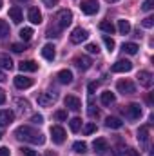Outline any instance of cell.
I'll return each instance as SVG.
<instances>
[{
    "mask_svg": "<svg viewBox=\"0 0 154 156\" xmlns=\"http://www.w3.org/2000/svg\"><path fill=\"white\" fill-rule=\"evenodd\" d=\"M109 2H118V0H109Z\"/></svg>",
    "mask_w": 154,
    "mask_h": 156,
    "instance_id": "cell-51",
    "label": "cell"
},
{
    "mask_svg": "<svg viewBox=\"0 0 154 156\" xmlns=\"http://www.w3.org/2000/svg\"><path fill=\"white\" fill-rule=\"evenodd\" d=\"M116 89L121 93V94H134L136 93V85L131 82V80H120L118 83H116Z\"/></svg>",
    "mask_w": 154,
    "mask_h": 156,
    "instance_id": "cell-4",
    "label": "cell"
},
{
    "mask_svg": "<svg viewBox=\"0 0 154 156\" xmlns=\"http://www.w3.org/2000/svg\"><path fill=\"white\" fill-rule=\"evenodd\" d=\"M138 82H140V85L142 87H151L152 85V73H149V71H140L138 73Z\"/></svg>",
    "mask_w": 154,
    "mask_h": 156,
    "instance_id": "cell-11",
    "label": "cell"
},
{
    "mask_svg": "<svg viewBox=\"0 0 154 156\" xmlns=\"http://www.w3.org/2000/svg\"><path fill=\"white\" fill-rule=\"evenodd\" d=\"M123 115L129 118V120H138L142 116V107L140 104H129L125 109H123Z\"/></svg>",
    "mask_w": 154,
    "mask_h": 156,
    "instance_id": "cell-5",
    "label": "cell"
},
{
    "mask_svg": "<svg viewBox=\"0 0 154 156\" xmlns=\"http://www.w3.org/2000/svg\"><path fill=\"white\" fill-rule=\"evenodd\" d=\"M56 102V93H40L38 94V105L42 107H49V105H53Z\"/></svg>",
    "mask_w": 154,
    "mask_h": 156,
    "instance_id": "cell-7",
    "label": "cell"
},
{
    "mask_svg": "<svg viewBox=\"0 0 154 156\" xmlns=\"http://www.w3.org/2000/svg\"><path fill=\"white\" fill-rule=\"evenodd\" d=\"M7 35H9V24L5 20H0V38H4Z\"/></svg>",
    "mask_w": 154,
    "mask_h": 156,
    "instance_id": "cell-31",
    "label": "cell"
},
{
    "mask_svg": "<svg viewBox=\"0 0 154 156\" xmlns=\"http://www.w3.org/2000/svg\"><path fill=\"white\" fill-rule=\"evenodd\" d=\"M142 26H143V27H147V29H151V27L154 26V18H152V16H145V18H143V22H142Z\"/></svg>",
    "mask_w": 154,
    "mask_h": 156,
    "instance_id": "cell-36",
    "label": "cell"
},
{
    "mask_svg": "<svg viewBox=\"0 0 154 156\" xmlns=\"http://www.w3.org/2000/svg\"><path fill=\"white\" fill-rule=\"evenodd\" d=\"M18 69H20L22 73H35V71L38 69V64H37L35 60H26V62H20V64H18Z\"/></svg>",
    "mask_w": 154,
    "mask_h": 156,
    "instance_id": "cell-12",
    "label": "cell"
},
{
    "mask_svg": "<svg viewBox=\"0 0 154 156\" xmlns=\"http://www.w3.org/2000/svg\"><path fill=\"white\" fill-rule=\"evenodd\" d=\"M16 104L20 105V109H22V111H26V109L29 107V102H27V100H16Z\"/></svg>",
    "mask_w": 154,
    "mask_h": 156,
    "instance_id": "cell-42",
    "label": "cell"
},
{
    "mask_svg": "<svg viewBox=\"0 0 154 156\" xmlns=\"http://www.w3.org/2000/svg\"><path fill=\"white\" fill-rule=\"evenodd\" d=\"M13 67V60L9 58V55H0V69H11Z\"/></svg>",
    "mask_w": 154,
    "mask_h": 156,
    "instance_id": "cell-26",
    "label": "cell"
},
{
    "mask_svg": "<svg viewBox=\"0 0 154 156\" xmlns=\"http://www.w3.org/2000/svg\"><path fill=\"white\" fill-rule=\"evenodd\" d=\"M54 26H58L60 29H65L69 24H71V20H73V13L69 11V9H62V11H58L56 13V16H54Z\"/></svg>",
    "mask_w": 154,
    "mask_h": 156,
    "instance_id": "cell-2",
    "label": "cell"
},
{
    "mask_svg": "<svg viewBox=\"0 0 154 156\" xmlns=\"http://www.w3.org/2000/svg\"><path fill=\"white\" fill-rule=\"evenodd\" d=\"M96 87H98V83H96V82H91V83H89V94H93V93L96 91Z\"/></svg>",
    "mask_w": 154,
    "mask_h": 156,
    "instance_id": "cell-45",
    "label": "cell"
},
{
    "mask_svg": "<svg viewBox=\"0 0 154 156\" xmlns=\"http://www.w3.org/2000/svg\"><path fill=\"white\" fill-rule=\"evenodd\" d=\"M118 31H120L121 35H129V31H131V24H129L127 20H118Z\"/></svg>",
    "mask_w": 154,
    "mask_h": 156,
    "instance_id": "cell-27",
    "label": "cell"
},
{
    "mask_svg": "<svg viewBox=\"0 0 154 156\" xmlns=\"http://www.w3.org/2000/svg\"><path fill=\"white\" fill-rule=\"evenodd\" d=\"M105 125H107L109 129H120V127L123 125V122H121L120 118H116V116H109L107 120H105Z\"/></svg>",
    "mask_w": 154,
    "mask_h": 156,
    "instance_id": "cell-22",
    "label": "cell"
},
{
    "mask_svg": "<svg viewBox=\"0 0 154 156\" xmlns=\"http://www.w3.org/2000/svg\"><path fill=\"white\" fill-rule=\"evenodd\" d=\"M75 66H76L78 69H82V71H87L93 66V60L89 56H76L75 58Z\"/></svg>",
    "mask_w": 154,
    "mask_h": 156,
    "instance_id": "cell-15",
    "label": "cell"
},
{
    "mask_svg": "<svg viewBox=\"0 0 154 156\" xmlns=\"http://www.w3.org/2000/svg\"><path fill=\"white\" fill-rule=\"evenodd\" d=\"M18 2H29V0H18Z\"/></svg>",
    "mask_w": 154,
    "mask_h": 156,
    "instance_id": "cell-50",
    "label": "cell"
},
{
    "mask_svg": "<svg viewBox=\"0 0 154 156\" xmlns=\"http://www.w3.org/2000/svg\"><path fill=\"white\" fill-rule=\"evenodd\" d=\"M47 156H54V154H53V153H47Z\"/></svg>",
    "mask_w": 154,
    "mask_h": 156,
    "instance_id": "cell-49",
    "label": "cell"
},
{
    "mask_svg": "<svg viewBox=\"0 0 154 156\" xmlns=\"http://www.w3.org/2000/svg\"><path fill=\"white\" fill-rule=\"evenodd\" d=\"M100 29H102L103 33H107V35H113V33H114V31H116L114 24H111V22H107V20L100 24Z\"/></svg>",
    "mask_w": 154,
    "mask_h": 156,
    "instance_id": "cell-28",
    "label": "cell"
},
{
    "mask_svg": "<svg viewBox=\"0 0 154 156\" xmlns=\"http://www.w3.org/2000/svg\"><path fill=\"white\" fill-rule=\"evenodd\" d=\"M0 138H2V133H0Z\"/></svg>",
    "mask_w": 154,
    "mask_h": 156,
    "instance_id": "cell-53",
    "label": "cell"
},
{
    "mask_svg": "<svg viewBox=\"0 0 154 156\" xmlns=\"http://www.w3.org/2000/svg\"><path fill=\"white\" fill-rule=\"evenodd\" d=\"M54 118L56 120H67V113L65 111H56L54 113Z\"/></svg>",
    "mask_w": 154,
    "mask_h": 156,
    "instance_id": "cell-40",
    "label": "cell"
},
{
    "mask_svg": "<svg viewBox=\"0 0 154 156\" xmlns=\"http://www.w3.org/2000/svg\"><path fill=\"white\" fill-rule=\"evenodd\" d=\"M0 7H2V0H0Z\"/></svg>",
    "mask_w": 154,
    "mask_h": 156,
    "instance_id": "cell-52",
    "label": "cell"
},
{
    "mask_svg": "<svg viewBox=\"0 0 154 156\" xmlns=\"http://www.w3.org/2000/svg\"><path fill=\"white\" fill-rule=\"evenodd\" d=\"M31 122L37 123V125H40V123H44V116H42V115H33V116H31Z\"/></svg>",
    "mask_w": 154,
    "mask_h": 156,
    "instance_id": "cell-39",
    "label": "cell"
},
{
    "mask_svg": "<svg viewBox=\"0 0 154 156\" xmlns=\"http://www.w3.org/2000/svg\"><path fill=\"white\" fill-rule=\"evenodd\" d=\"M73 149H75L76 153H80V154H85V153H87V144H85V142H75Z\"/></svg>",
    "mask_w": 154,
    "mask_h": 156,
    "instance_id": "cell-30",
    "label": "cell"
},
{
    "mask_svg": "<svg viewBox=\"0 0 154 156\" xmlns=\"http://www.w3.org/2000/svg\"><path fill=\"white\" fill-rule=\"evenodd\" d=\"M152 7H154V0H145V2H143V5H142V9H143V11H151Z\"/></svg>",
    "mask_w": 154,
    "mask_h": 156,
    "instance_id": "cell-38",
    "label": "cell"
},
{
    "mask_svg": "<svg viewBox=\"0 0 154 156\" xmlns=\"http://www.w3.org/2000/svg\"><path fill=\"white\" fill-rule=\"evenodd\" d=\"M2 104H5V93H4V89H0V105Z\"/></svg>",
    "mask_w": 154,
    "mask_h": 156,
    "instance_id": "cell-47",
    "label": "cell"
},
{
    "mask_svg": "<svg viewBox=\"0 0 154 156\" xmlns=\"http://www.w3.org/2000/svg\"><path fill=\"white\" fill-rule=\"evenodd\" d=\"M20 38L24 40V42H29V40L33 38V29H31V27H24V29H20Z\"/></svg>",
    "mask_w": 154,
    "mask_h": 156,
    "instance_id": "cell-29",
    "label": "cell"
},
{
    "mask_svg": "<svg viewBox=\"0 0 154 156\" xmlns=\"http://www.w3.org/2000/svg\"><path fill=\"white\" fill-rule=\"evenodd\" d=\"M69 127H71V131H73V133H78V131H80V127H82V120H80V118H73V120L69 122Z\"/></svg>",
    "mask_w": 154,
    "mask_h": 156,
    "instance_id": "cell-32",
    "label": "cell"
},
{
    "mask_svg": "<svg viewBox=\"0 0 154 156\" xmlns=\"http://www.w3.org/2000/svg\"><path fill=\"white\" fill-rule=\"evenodd\" d=\"M121 49H123V53H127V55H136L140 47H138L134 42H127V44H123V45H121Z\"/></svg>",
    "mask_w": 154,
    "mask_h": 156,
    "instance_id": "cell-23",
    "label": "cell"
},
{
    "mask_svg": "<svg viewBox=\"0 0 154 156\" xmlns=\"http://www.w3.org/2000/svg\"><path fill=\"white\" fill-rule=\"evenodd\" d=\"M42 2H44V5H47V7H53V5L58 4V0H42Z\"/></svg>",
    "mask_w": 154,
    "mask_h": 156,
    "instance_id": "cell-43",
    "label": "cell"
},
{
    "mask_svg": "<svg viewBox=\"0 0 154 156\" xmlns=\"http://www.w3.org/2000/svg\"><path fill=\"white\" fill-rule=\"evenodd\" d=\"M9 18L15 22V24H20L22 20H24V15H22V9L18 7V5H13L11 9H9Z\"/></svg>",
    "mask_w": 154,
    "mask_h": 156,
    "instance_id": "cell-18",
    "label": "cell"
},
{
    "mask_svg": "<svg viewBox=\"0 0 154 156\" xmlns=\"http://www.w3.org/2000/svg\"><path fill=\"white\" fill-rule=\"evenodd\" d=\"M51 138H53V142L54 144H64L65 142V131H64V127H60V125H53L51 127Z\"/></svg>",
    "mask_w": 154,
    "mask_h": 156,
    "instance_id": "cell-6",
    "label": "cell"
},
{
    "mask_svg": "<svg viewBox=\"0 0 154 156\" xmlns=\"http://www.w3.org/2000/svg\"><path fill=\"white\" fill-rule=\"evenodd\" d=\"M96 131V125L91 122V123H87L85 127H83V134H91V133H94Z\"/></svg>",
    "mask_w": 154,
    "mask_h": 156,
    "instance_id": "cell-37",
    "label": "cell"
},
{
    "mask_svg": "<svg viewBox=\"0 0 154 156\" xmlns=\"http://www.w3.org/2000/svg\"><path fill=\"white\" fill-rule=\"evenodd\" d=\"M89 116H98V109H94V105H89Z\"/></svg>",
    "mask_w": 154,
    "mask_h": 156,
    "instance_id": "cell-44",
    "label": "cell"
},
{
    "mask_svg": "<svg viewBox=\"0 0 154 156\" xmlns=\"http://www.w3.org/2000/svg\"><path fill=\"white\" fill-rule=\"evenodd\" d=\"M11 49H13L15 53H22V51H24L26 47H24L22 44H13V45H11Z\"/></svg>",
    "mask_w": 154,
    "mask_h": 156,
    "instance_id": "cell-41",
    "label": "cell"
},
{
    "mask_svg": "<svg viewBox=\"0 0 154 156\" xmlns=\"http://www.w3.org/2000/svg\"><path fill=\"white\" fill-rule=\"evenodd\" d=\"M20 151H22V156H40L38 151H33V149H29V147H22Z\"/></svg>",
    "mask_w": 154,
    "mask_h": 156,
    "instance_id": "cell-34",
    "label": "cell"
},
{
    "mask_svg": "<svg viewBox=\"0 0 154 156\" xmlns=\"http://www.w3.org/2000/svg\"><path fill=\"white\" fill-rule=\"evenodd\" d=\"M4 80H5V73L0 69V82H4Z\"/></svg>",
    "mask_w": 154,
    "mask_h": 156,
    "instance_id": "cell-48",
    "label": "cell"
},
{
    "mask_svg": "<svg viewBox=\"0 0 154 156\" xmlns=\"http://www.w3.org/2000/svg\"><path fill=\"white\" fill-rule=\"evenodd\" d=\"M64 104H65V107L71 109V111H80V109H82V102H80V98L71 96V94L64 98Z\"/></svg>",
    "mask_w": 154,
    "mask_h": 156,
    "instance_id": "cell-10",
    "label": "cell"
},
{
    "mask_svg": "<svg viewBox=\"0 0 154 156\" xmlns=\"http://www.w3.org/2000/svg\"><path fill=\"white\" fill-rule=\"evenodd\" d=\"M89 37V33L85 31V29H82V27H76L73 33H71V42L73 44H82V42H85Z\"/></svg>",
    "mask_w": 154,
    "mask_h": 156,
    "instance_id": "cell-9",
    "label": "cell"
},
{
    "mask_svg": "<svg viewBox=\"0 0 154 156\" xmlns=\"http://www.w3.org/2000/svg\"><path fill=\"white\" fill-rule=\"evenodd\" d=\"M114 156H140V151H134V149H116Z\"/></svg>",
    "mask_w": 154,
    "mask_h": 156,
    "instance_id": "cell-25",
    "label": "cell"
},
{
    "mask_svg": "<svg viewBox=\"0 0 154 156\" xmlns=\"http://www.w3.org/2000/svg\"><path fill=\"white\" fill-rule=\"evenodd\" d=\"M80 7H82V13H85V15H94V13L100 11L98 0H82Z\"/></svg>",
    "mask_w": 154,
    "mask_h": 156,
    "instance_id": "cell-3",
    "label": "cell"
},
{
    "mask_svg": "<svg viewBox=\"0 0 154 156\" xmlns=\"http://www.w3.org/2000/svg\"><path fill=\"white\" fill-rule=\"evenodd\" d=\"M103 44H105V45H107V51H109V53H113V51H114V40L111 38V37H103Z\"/></svg>",
    "mask_w": 154,
    "mask_h": 156,
    "instance_id": "cell-33",
    "label": "cell"
},
{
    "mask_svg": "<svg viewBox=\"0 0 154 156\" xmlns=\"http://www.w3.org/2000/svg\"><path fill=\"white\" fill-rule=\"evenodd\" d=\"M102 104L103 105H111V104H114V93H111V91H105V93H102Z\"/></svg>",
    "mask_w": 154,
    "mask_h": 156,
    "instance_id": "cell-24",
    "label": "cell"
},
{
    "mask_svg": "<svg viewBox=\"0 0 154 156\" xmlns=\"http://www.w3.org/2000/svg\"><path fill=\"white\" fill-rule=\"evenodd\" d=\"M13 111H9V109H2L0 111V127H5V125H9L11 122H13Z\"/></svg>",
    "mask_w": 154,
    "mask_h": 156,
    "instance_id": "cell-17",
    "label": "cell"
},
{
    "mask_svg": "<svg viewBox=\"0 0 154 156\" xmlns=\"http://www.w3.org/2000/svg\"><path fill=\"white\" fill-rule=\"evenodd\" d=\"M58 82L64 83V85L71 83V82H73V73H71L69 69H62V71L58 73Z\"/></svg>",
    "mask_w": 154,
    "mask_h": 156,
    "instance_id": "cell-20",
    "label": "cell"
},
{
    "mask_svg": "<svg viewBox=\"0 0 154 156\" xmlns=\"http://www.w3.org/2000/svg\"><path fill=\"white\" fill-rule=\"evenodd\" d=\"M93 149H94L96 153L103 154V153H107V151H109V144H107V140H105V138H96V140L93 142Z\"/></svg>",
    "mask_w": 154,
    "mask_h": 156,
    "instance_id": "cell-13",
    "label": "cell"
},
{
    "mask_svg": "<svg viewBox=\"0 0 154 156\" xmlns=\"http://www.w3.org/2000/svg\"><path fill=\"white\" fill-rule=\"evenodd\" d=\"M42 56H44L45 60H49V62H53V60H54V56H56V51H54V45H53V44H45V45L42 47Z\"/></svg>",
    "mask_w": 154,
    "mask_h": 156,
    "instance_id": "cell-16",
    "label": "cell"
},
{
    "mask_svg": "<svg viewBox=\"0 0 154 156\" xmlns=\"http://www.w3.org/2000/svg\"><path fill=\"white\" fill-rule=\"evenodd\" d=\"M131 69H132V62H129V60H118L111 67L113 73H129Z\"/></svg>",
    "mask_w": 154,
    "mask_h": 156,
    "instance_id": "cell-8",
    "label": "cell"
},
{
    "mask_svg": "<svg viewBox=\"0 0 154 156\" xmlns=\"http://www.w3.org/2000/svg\"><path fill=\"white\" fill-rule=\"evenodd\" d=\"M27 18H29V22H33V24H40V22H42V13L38 11V7H31L29 13H27Z\"/></svg>",
    "mask_w": 154,
    "mask_h": 156,
    "instance_id": "cell-21",
    "label": "cell"
},
{
    "mask_svg": "<svg viewBox=\"0 0 154 156\" xmlns=\"http://www.w3.org/2000/svg\"><path fill=\"white\" fill-rule=\"evenodd\" d=\"M0 156H11V151L7 147H0Z\"/></svg>",
    "mask_w": 154,
    "mask_h": 156,
    "instance_id": "cell-46",
    "label": "cell"
},
{
    "mask_svg": "<svg viewBox=\"0 0 154 156\" xmlns=\"http://www.w3.org/2000/svg\"><path fill=\"white\" fill-rule=\"evenodd\" d=\"M15 136L20 142H27V144H35V145H42L45 142V136L42 133H38L37 129L29 127V125H20L15 131Z\"/></svg>",
    "mask_w": 154,
    "mask_h": 156,
    "instance_id": "cell-1",
    "label": "cell"
},
{
    "mask_svg": "<svg viewBox=\"0 0 154 156\" xmlns=\"http://www.w3.org/2000/svg\"><path fill=\"white\" fill-rule=\"evenodd\" d=\"M138 140H140V144H142L143 147L149 144V125H142V127L138 129Z\"/></svg>",
    "mask_w": 154,
    "mask_h": 156,
    "instance_id": "cell-19",
    "label": "cell"
},
{
    "mask_svg": "<svg viewBox=\"0 0 154 156\" xmlns=\"http://www.w3.org/2000/svg\"><path fill=\"white\" fill-rule=\"evenodd\" d=\"M91 55H98L100 53V47H98V44H87V47H85Z\"/></svg>",
    "mask_w": 154,
    "mask_h": 156,
    "instance_id": "cell-35",
    "label": "cell"
},
{
    "mask_svg": "<svg viewBox=\"0 0 154 156\" xmlns=\"http://www.w3.org/2000/svg\"><path fill=\"white\" fill-rule=\"evenodd\" d=\"M33 83H35V82H33V78L22 76V75L15 76V85H16V89H27V87H31Z\"/></svg>",
    "mask_w": 154,
    "mask_h": 156,
    "instance_id": "cell-14",
    "label": "cell"
}]
</instances>
